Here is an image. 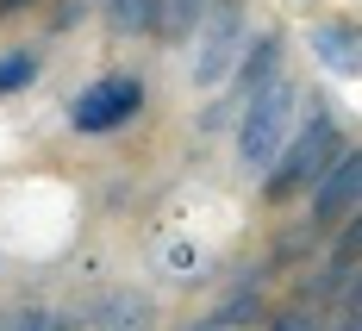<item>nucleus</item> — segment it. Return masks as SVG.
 <instances>
[{
	"mask_svg": "<svg viewBox=\"0 0 362 331\" xmlns=\"http://www.w3.org/2000/svg\"><path fill=\"white\" fill-rule=\"evenodd\" d=\"M0 331H75V319H63V313H44V306H32V313H13Z\"/></svg>",
	"mask_w": 362,
	"mask_h": 331,
	"instance_id": "obj_12",
	"label": "nucleus"
},
{
	"mask_svg": "<svg viewBox=\"0 0 362 331\" xmlns=\"http://www.w3.org/2000/svg\"><path fill=\"white\" fill-rule=\"evenodd\" d=\"M13 6H25V0H0V13H13Z\"/></svg>",
	"mask_w": 362,
	"mask_h": 331,
	"instance_id": "obj_16",
	"label": "nucleus"
},
{
	"mask_svg": "<svg viewBox=\"0 0 362 331\" xmlns=\"http://www.w3.org/2000/svg\"><path fill=\"white\" fill-rule=\"evenodd\" d=\"M269 331H319V306H288L269 319Z\"/></svg>",
	"mask_w": 362,
	"mask_h": 331,
	"instance_id": "obj_14",
	"label": "nucleus"
},
{
	"mask_svg": "<svg viewBox=\"0 0 362 331\" xmlns=\"http://www.w3.org/2000/svg\"><path fill=\"white\" fill-rule=\"evenodd\" d=\"M344 150V138H337V119H331L325 107H313V119L300 125V132H288V144H281V156L262 169V194L281 207V200H293V194H306V187L319 182L331 169V156Z\"/></svg>",
	"mask_w": 362,
	"mask_h": 331,
	"instance_id": "obj_1",
	"label": "nucleus"
},
{
	"mask_svg": "<svg viewBox=\"0 0 362 331\" xmlns=\"http://www.w3.org/2000/svg\"><path fill=\"white\" fill-rule=\"evenodd\" d=\"M138 107H144V81L138 75H100L94 88H81L69 100V125L81 138H100V132H119Z\"/></svg>",
	"mask_w": 362,
	"mask_h": 331,
	"instance_id": "obj_4",
	"label": "nucleus"
},
{
	"mask_svg": "<svg viewBox=\"0 0 362 331\" xmlns=\"http://www.w3.org/2000/svg\"><path fill=\"white\" fill-rule=\"evenodd\" d=\"M275 75H281V32L256 37L250 50L238 57V69L225 75V81H231V94H225V100H218V107L206 112V132H218V119H225V112H231V107H244V100H250L256 88H269Z\"/></svg>",
	"mask_w": 362,
	"mask_h": 331,
	"instance_id": "obj_5",
	"label": "nucleus"
},
{
	"mask_svg": "<svg viewBox=\"0 0 362 331\" xmlns=\"http://www.w3.org/2000/svg\"><path fill=\"white\" fill-rule=\"evenodd\" d=\"M313 57H319V63H325V69H337V75H356V25H344V19H337V25H319V32H313Z\"/></svg>",
	"mask_w": 362,
	"mask_h": 331,
	"instance_id": "obj_7",
	"label": "nucleus"
},
{
	"mask_svg": "<svg viewBox=\"0 0 362 331\" xmlns=\"http://www.w3.org/2000/svg\"><path fill=\"white\" fill-rule=\"evenodd\" d=\"M187 331H218V325H213V319H200V325H187Z\"/></svg>",
	"mask_w": 362,
	"mask_h": 331,
	"instance_id": "obj_15",
	"label": "nucleus"
},
{
	"mask_svg": "<svg viewBox=\"0 0 362 331\" xmlns=\"http://www.w3.org/2000/svg\"><path fill=\"white\" fill-rule=\"evenodd\" d=\"M107 6H112V32L119 37L156 32V13H163V0H107Z\"/></svg>",
	"mask_w": 362,
	"mask_h": 331,
	"instance_id": "obj_8",
	"label": "nucleus"
},
{
	"mask_svg": "<svg viewBox=\"0 0 362 331\" xmlns=\"http://www.w3.org/2000/svg\"><path fill=\"white\" fill-rule=\"evenodd\" d=\"M288 132H293V81H288V75H275L269 88H256L250 100H244V125H238V163L262 175V169L281 156Z\"/></svg>",
	"mask_w": 362,
	"mask_h": 331,
	"instance_id": "obj_2",
	"label": "nucleus"
},
{
	"mask_svg": "<svg viewBox=\"0 0 362 331\" xmlns=\"http://www.w3.org/2000/svg\"><path fill=\"white\" fill-rule=\"evenodd\" d=\"M32 75H37V50H6V57H0V94L32 88Z\"/></svg>",
	"mask_w": 362,
	"mask_h": 331,
	"instance_id": "obj_11",
	"label": "nucleus"
},
{
	"mask_svg": "<svg viewBox=\"0 0 362 331\" xmlns=\"http://www.w3.org/2000/svg\"><path fill=\"white\" fill-rule=\"evenodd\" d=\"M100 325L107 331H150V300L144 294H112L100 306Z\"/></svg>",
	"mask_w": 362,
	"mask_h": 331,
	"instance_id": "obj_9",
	"label": "nucleus"
},
{
	"mask_svg": "<svg viewBox=\"0 0 362 331\" xmlns=\"http://www.w3.org/2000/svg\"><path fill=\"white\" fill-rule=\"evenodd\" d=\"M244 319H256V294H250V288H244V294L231 300V306H218V313H213V325H218V331L244 325Z\"/></svg>",
	"mask_w": 362,
	"mask_h": 331,
	"instance_id": "obj_13",
	"label": "nucleus"
},
{
	"mask_svg": "<svg viewBox=\"0 0 362 331\" xmlns=\"http://www.w3.org/2000/svg\"><path fill=\"white\" fill-rule=\"evenodd\" d=\"M200 19L206 25H200V50H194V88H218L250 44V6L244 0H206Z\"/></svg>",
	"mask_w": 362,
	"mask_h": 331,
	"instance_id": "obj_3",
	"label": "nucleus"
},
{
	"mask_svg": "<svg viewBox=\"0 0 362 331\" xmlns=\"http://www.w3.org/2000/svg\"><path fill=\"white\" fill-rule=\"evenodd\" d=\"M356 200H362V156L356 150H337L331 169L313 182V225H344L356 213Z\"/></svg>",
	"mask_w": 362,
	"mask_h": 331,
	"instance_id": "obj_6",
	"label": "nucleus"
},
{
	"mask_svg": "<svg viewBox=\"0 0 362 331\" xmlns=\"http://www.w3.org/2000/svg\"><path fill=\"white\" fill-rule=\"evenodd\" d=\"M200 13H206V0H163V13H156V32L169 37V44H181V37H194Z\"/></svg>",
	"mask_w": 362,
	"mask_h": 331,
	"instance_id": "obj_10",
	"label": "nucleus"
}]
</instances>
